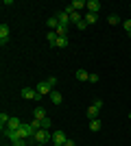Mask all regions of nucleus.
I'll list each match as a JSON object with an SVG mask.
<instances>
[{
    "label": "nucleus",
    "mask_w": 131,
    "mask_h": 146,
    "mask_svg": "<svg viewBox=\"0 0 131 146\" xmlns=\"http://www.w3.org/2000/svg\"><path fill=\"white\" fill-rule=\"evenodd\" d=\"M35 133H37V131L33 129L31 122H29V124H26V122H22V127L18 129V137H20V140H29V137H33Z\"/></svg>",
    "instance_id": "nucleus-1"
},
{
    "label": "nucleus",
    "mask_w": 131,
    "mask_h": 146,
    "mask_svg": "<svg viewBox=\"0 0 131 146\" xmlns=\"http://www.w3.org/2000/svg\"><path fill=\"white\" fill-rule=\"evenodd\" d=\"M33 140L37 142V144H48V142L53 140V133H50L48 129H39L37 133L33 135Z\"/></svg>",
    "instance_id": "nucleus-2"
},
{
    "label": "nucleus",
    "mask_w": 131,
    "mask_h": 146,
    "mask_svg": "<svg viewBox=\"0 0 131 146\" xmlns=\"http://www.w3.org/2000/svg\"><path fill=\"white\" fill-rule=\"evenodd\" d=\"M63 11H66V13L70 15V24H79V22L83 20V18H81V13H79V11H74L72 7H66Z\"/></svg>",
    "instance_id": "nucleus-3"
},
{
    "label": "nucleus",
    "mask_w": 131,
    "mask_h": 146,
    "mask_svg": "<svg viewBox=\"0 0 131 146\" xmlns=\"http://www.w3.org/2000/svg\"><path fill=\"white\" fill-rule=\"evenodd\" d=\"M35 90H37L39 98H42V96H46V94H48V96H50V92H53V87H50L48 83H46V81H39V83H37V87H35Z\"/></svg>",
    "instance_id": "nucleus-4"
},
{
    "label": "nucleus",
    "mask_w": 131,
    "mask_h": 146,
    "mask_svg": "<svg viewBox=\"0 0 131 146\" xmlns=\"http://www.w3.org/2000/svg\"><path fill=\"white\" fill-rule=\"evenodd\" d=\"M66 140H68V137H66V133H63V131H55L50 142H53L55 146H63V144H66Z\"/></svg>",
    "instance_id": "nucleus-5"
},
{
    "label": "nucleus",
    "mask_w": 131,
    "mask_h": 146,
    "mask_svg": "<svg viewBox=\"0 0 131 146\" xmlns=\"http://www.w3.org/2000/svg\"><path fill=\"white\" fill-rule=\"evenodd\" d=\"M9 35H11V31H9V24H0V44H2V46L9 42Z\"/></svg>",
    "instance_id": "nucleus-6"
},
{
    "label": "nucleus",
    "mask_w": 131,
    "mask_h": 146,
    "mask_svg": "<svg viewBox=\"0 0 131 146\" xmlns=\"http://www.w3.org/2000/svg\"><path fill=\"white\" fill-rule=\"evenodd\" d=\"M20 127H22V122H20V118H15V116H13L11 120H9V124H7V127L2 129V131H18Z\"/></svg>",
    "instance_id": "nucleus-7"
},
{
    "label": "nucleus",
    "mask_w": 131,
    "mask_h": 146,
    "mask_svg": "<svg viewBox=\"0 0 131 146\" xmlns=\"http://www.w3.org/2000/svg\"><path fill=\"white\" fill-rule=\"evenodd\" d=\"M85 9H87V13H98L100 11V2L98 0H87Z\"/></svg>",
    "instance_id": "nucleus-8"
},
{
    "label": "nucleus",
    "mask_w": 131,
    "mask_h": 146,
    "mask_svg": "<svg viewBox=\"0 0 131 146\" xmlns=\"http://www.w3.org/2000/svg\"><path fill=\"white\" fill-rule=\"evenodd\" d=\"M22 96H24V98H29V100H31V98H37V100H39L37 90H31V87H24V90H22Z\"/></svg>",
    "instance_id": "nucleus-9"
},
{
    "label": "nucleus",
    "mask_w": 131,
    "mask_h": 146,
    "mask_svg": "<svg viewBox=\"0 0 131 146\" xmlns=\"http://www.w3.org/2000/svg\"><path fill=\"white\" fill-rule=\"evenodd\" d=\"M98 113H100V109L98 107H96V105H90V107H87V118H90V120H94V118H98Z\"/></svg>",
    "instance_id": "nucleus-10"
},
{
    "label": "nucleus",
    "mask_w": 131,
    "mask_h": 146,
    "mask_svg": "<svg viewBox=\"0 0 131 146\" xmlns=\"http://www.w3.org/2000/svg\"><path fill=\"white\" fill-rule=\"evenodd\" d=\"M57 20H59V24H63V26L70 24V15L66 11H57Z\"/></svg>",
    "instance_id": "nucleus-11"
},
{
    "label": "nucleus",
    "mask_w": 131,
    "mask_h": 146,
    "mask_svg": "<svg viewBox=\"0 0 131 146\" xmlns=\"http://www.w3.org/2000/svg\"><path fill=\"white\" fill-rule=\"evenodd\" d=\"M50 100H53V103H55V105H61L63 96H61V94H59V92H57V90H53V92H50Z\"/></svg>",
    "instance_id": "nucleus-12"
},
{
    "label": "nucleus",
    "mask_w": 131,
    "mask_h": 146,
    "mask_svg": "<svg viewBox=\"0 0 131 146\" xmlns=\"http://www.w3.org/2000/svg\"><path fill=\"white\" fill-rule=\"evenodd\" d=\"M33 118H35V120H44V118H46V109H44V107H37V109L33 111Z\"/></svg>",
    "instance_id": "nucleus-13"
},
{
    "label": "nucleus",
    "mask_w": 131,
    "mask_h": 146,
    "mask_svg": "<svg viewBox=\"0 0 131 146\" xmlns=\"http://www.w3.org/2000/svg\"><path fill=\"white\" fill-rule=\"evenodd\" d=\"M74 76H76V81H87L90 79V72H87V70H76Z\"/></svg>",
    "instance_id": "nucleus-14"
},
{
    "label": "nucleus",
    "mask_w": 131,
    "mask_h": 146,
    "mask_svg": "<svg viewBox=\"0 0 131 146\" xmlns=\"http://www.w3.org/2000/svg\"><path fill=\"white\" fill-rule=\"evenodd\" d=\"M46 26H48L50 31H57V26H59V20H57V15H53V18H48V22H46Z\"/></svg>",
    "instance_id": "nucleus-15"
},
{
    "label": "nucleus",
    "mask_w": 131,
    "mask_h": 146,
    "mask_svg": "<svg viewBox=\"0 0 131 146\" xmlns=\"http://www.w3.org/2000/svg\"><path fill=\"white\" fill-rule=\"evenodd\" d=\"M83 20H85V22H87V26H90V24H96L98 15H96V13H87V15H83Z\"/></svg>",
    "instance_id": "nucleus-16"
},
{
    "label": "nucleus",
    "mask_w": 131,
    "mask_h": 146,
    "mask_svg": "<svg viewBox=\"0 0 131 146\" xmlns=\"http://www.w3.org/2000/svg\"><path fill=\"white\" fill-rule=\"evenodd\" d=\"M59 37H68V26H63V24H59L57 26V31H55Z\"/></svg>",
    "instance_id": "nucleus-17"
},
{
    "label": "nucleus",
    "mask_w": 131,
    "mask_h": 146,
    "mask_svg": "<svg viewBox=\"0 0 131 146\" xmlns=\"http://www.w3.org/2000/svg\"><path fill=\"white\" fill-rule=\"evenodd\" d=\"M100 127H103V124H100V120H98V118L90 120V129H92V131H100Z\"/></svg>",
    "instance_id": "nucleus-18"
},
{
    "label": "nucleus",
    "mask_w": 131,
    "mask_h": 146,
    "mask_svg": "<svg viewBox=\"0 0 131 146\" xmlns=\"http://www.w3.org/2000/svg\"><path fill=\"white\" fill-rule=\"evenodd\" d=\"M66 46H68V37H57L55 48H66Z\"/></svg>",
    "instance_id": "nucleus-19"
},
{
    "label": "nucleus",
    "mask_w": 131,
    "mask_h": 146,
    "mask_svg": "<svg viewBox=\"0 0 131 146\" xmlns=\"http://www.w3.org/2000/svg\"><path fill=\"white\" fill-rule=\"evenodd\" d=\"M57 37H59V35H57L55 31H48V44H50V46H55V44H57Z\"/></svg>",
    "instance_id": "nucleus-20"
},
{
    "label": "nucleus",
    "mask_w": 131,
    "mask_h": 146,
    "mask_svg": "<svg viewBox=\"0 0 131 146\" xmlns=\"http://www.w3.org/2000/svg\"><path fill=\"white\" fill-rule=\"evenodd\" d=\"M9 120H11V118H9V116H7V113H5V111H2V113H0V127L5 129L7 124H9Z\"/></svg>",
    "instance_id": "nucleus-21"
},
{
    "label": "nucleus",
    "mask_w": 131,
    "mask_h": 146,
    "mask_svg": "<svg viewBox=\"0 0 131 146\" xmlns=\"http://www.w3.org/2000/svg\"><path fill=\"white\" fill-rule=\"evenodd\" d=\"M85 5H87V2H83V0H74V2H72V5H70V7H72L74 11H79V9H83V7H85Z\"/></svg>",
    "instance_id": "nucleus-22"
},
{
    "label": "nucleus",
    "mask_w": 131,
    "mask_h": 146,
    "mask_svg": "<svg viewBox=\"0 0 131 146\" xmlns=\"http://www.w3.org/2000/svg\"><path fill=\"white\" fill-rule=\"evenodd\" d=\"M39 122H42V129H50V127H53V120H50L48 116L44 118V120H39Z\"/></svg>",
    "instance_id": "nucleus-23"
},
{
    "label": "nucleus",
    "mask_w": 131,
    "mask_h": 146,
    "mask_svg": "<svg viewBox=\"0 0 131 146\" xmlns=\"http://www.w3.org/2000/svg\"><path fill=\"white\" fill-rule=\"evenodd\" d=\"M107 24H120V18H118V15H109V18H107Z\"/></svg>",
    "instance_id": "nucleus-24"
},
{
    "label": "nucleus",
    "mask_w": 131,
    "mask_h": 146,
    "mask_svg": "<svg viewBox=\"0 0 131 146\" xmlns=\"http://www.w3.org/2000/svg\"><path fill=\"white\" fill-rule=\"evenodd\" d=\"M46 83H48V85L55 90V85H57V76H48V79H46Z\"/></svg>",
    "instance_id": "nucleus-25"
},
{
    "label": "nucleus",
    "mask_w": 131,
    "mask_h": 146,
    "mask_svg": "<svg viewBox=\"0 0 131 146\" xmlns=\"http://www.w3.org/2000/svg\"><path fill=\"white\" fill-rule=\"evenodd\" d=\"M122 26H125L127 35H129V33H131V20H125V22H122Z\"/></svg>",
    "instance_id": "nucleus-26"
},
{
    "label": "nucleus",
    "mask_w": 131,
    "mask_h": 146,
    "mask_svg": "<svg viewBox=\"0 0 131 146\" xmlns=\"http://www.w3.org/2000/svg\"><path fill=\"white\" fill-rule=\"evenodd\" d=\"M76 29H79V31H85L87 29V22H85V20H81V22L76 24Z\"/></svg>",
    "instance_id": "nucleus-27"
},
{
    "label": "nucleus",
    "mask_w": 131,
    "mask_h": 146,
    "mask_svg": "<svg viewBox=\"0 0 131 146\" xmlns=\"http://www.w3.org/2000/svg\"><path fill=\"white\" fill-rule=\"evenodd\" d=\"M98 79H100L98 74H90V79H87V81H90V83H98Z\"/></svg>",
    "instance_id": "nucleus-28"
},
{
    "label": "nucleus",
    "mask_w": 131,
    "mask_h": 146,
    "mask_svg": "<svg viewBox=\"0 0 131 146\" xmlns=\"http://www.w3.org/2000/svg\"><path fill=\"white\" fill-rule=\"evenodd\" d=\"M63 146H76V144H74V140H66V144H63Z\"/></svg>",
    "instance_id": "nucleus-29"
},
{
    "label": "nucleus",
    "mask_w": 131,
    "mask_h": 146,
    "mask_svg": "<svg viewBox=\"0 0 131 146\" xmlns=\"http://www.w3.org/2000/svg\"><path fill=\"white\" fill-rule=\"evenodd\" d=\"M129 120H131V111H129Z\"/></svg>",
    "instance_id": "nucleus-30"
},
{
    "label": "nucleus",
    "mask_w": 131,
    "mask_h": 146,
    "mask_svg": "<svg viewBox=\"0 0 131 146\" xmlns=\"http://www.w3.org/2000/svg\"><path fill=\"white\" fill-rule=\"evenodd\" d=\"M37 146H44V144H37Z\"/></svg>",
    "instance_id": "nucleus-31"
},
{
    "label": "nucleus",
    "mask_w": 131,
    "mask_h": 146,
    "mask_svg": "<svg viewBox=\"0 0 131 146\" xmlns=\"http://www.w3.org/2000/svg\"><path fill=\"white\" fill-rule=\"evenodd\" d=\"M129 9H131V5H129Z\"/></svg>",
    "instance_id": "nucleus-32"
},
{
    "label": "nucleus",
    "mask_w": 131,
    "mask_h": 146,
    "mask_svg": "<svg viewBox=\"0 0 131 146\" xmlns=\"http://www.w3.org/2000/svg\"><path fill=\"white\" fill-rule=\"evenodd\" d=\"M129 37H131V33H129Z\"/></svg>",
    "instance_id": "nucleus-33"
},
{
    "label": "nucleus",
    "mask_w": 131,
    "mask_h": 146,
    "mask_svg": "<svg viewBox=\"0 0 131 146\" xmlns=\"http://www.w3.org/2000/svg\"><path fill=\"white\" fill-rule=\"evenodd\" d=\"M26 146H29V144H26Z\"/></svg>",
    "instance_id": "nucleus-34"
}]
</instances>
